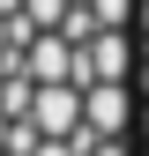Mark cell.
<instances>
[{
	"label": "cell",
	"mask_w": 149,
	"mask_h": 156,
	"mask_svg": "<svg viewBox=\"0 0 149 156\" xmlns=\"http://www.w3.org/2000/svg\"><path fill=\"white\" fill-rule=\"evenodd\" d=\"M134 74V45H127L119 30H89V45L74 52V67H67V89L82 97L89 82H127Z\"/></svg>",
	"instance_id": "1"
},
{
	"label": "cell",
	"mask_w": 149,
	"mask_h": 156,
	"mask_svg": "<svg viewBox=\"0 0 149 156\" xmlns=\"http://www.w3.org/2000/svg\"><path fill=\"white\" fill-rule=\"evenodd\" d=\"M23 119H30V134H37V141H67V134H74V119H82V97H74L67 82L30 89V112H23Z\"/></svg>",
	"instance_id": "2"
},
{
	"label": "cell",
	"mask_w": 149,
	"mask_h": 156,
	"mask_svg": "<svg viewBox=\"0 0 149 156\" xmlns=\"http://www.w3.org/2000/svg\"><path fill=\"white\" fill-rule=\"evenodd\" d=\"M67 67H74V45H67V37H37V45H23V74H37V89L67 82Z\"/></svg>",
	"instance_id": "3"
},
{
	"label": "cell",
	"mask_w": 149,
	"mask_h": 156,
	"mask_svg": "<svg viewBox=\"0 0 149 156\" xmlns=\"http://www.w3.org/2000/svg\"><path fill=\"white\" fill-rule=\"evenodd\" d=\"M127 15H134V0H82V23H97V30H119Z\"/></svg>",
	"instance_id": "4"
},
{
	"label": "cell",
	"mask_w": 149,
	"mask_h": 156,
	"mask_svg": "<svg viewBox=\"0 0 149 156\" xmlns=\"http://www.w3.org/2000/svg\"><path fill=\"white\" fill-rule=\"evenodd\" d=\"M74 156H127V141H82Z\"/></svg>",
	"instance_id": "5"
},
{
	"label": "cell",
	"mask_w": 149,
	"mask_h": 156,
	"mask_svg": "<svg viewBox=\"0 0 149 156\" xmlns=\"http://www.w3.org/2000/svg\"><path fill=\"white\" fill-rule=\"evenodd\" d=\"M30 156H74V141H37Z\"/></svg>",
	"instance_id": "6"
},
{
	"label": "cell",
	"mask_w": 149,
	"mask_h": 156,
	"mask_svg": "<svg viewBox=\"0 0 149 156\" xmlns=\"http://www.w3.org/2000/svg\"><path fill=\"white\" fill-rule=\"evenodd\" d=\"M0 149H8V119H0Z\"/></svg>",
	"instance_id": "7"
}]
</instances>
